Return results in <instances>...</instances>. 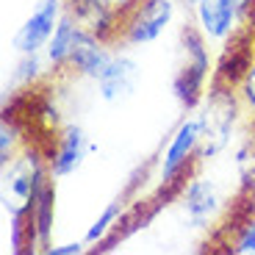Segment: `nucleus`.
<instances>
[{"label": "nucleus", "instance_id": "nucleus-16", "mask_svg": "<svg viewBox=\"0 0 255 255\" xmlns=\"http://www.w3.org/2000/svg\"><path fill=\"white\" fill-rule=\"evenodd\" d=\"M122 217H125V203L122 200H114V203H109L106 208L100 211V217L95 219V222L89 225V230H86V236H83V242L89 244L92 250H97L106 239L114 233L117 228H120Z\"/></svg>", "mask_w": 255, "mask_h": 255}, {"label": "nucleus", "instance_id": "nucleus-6", "mask_svg": "<svg viewBox=\"0 0 255 255\" xmlns=\"http://www.w3.org/2000/svg\"><path fill=\"white\" fill-rule=\"evenodd\" d=\"M178 203L183 208L191 228H211V225L217 222V217L225 211L219 186L208 178H200L197 172L191 175L186 180V186L180 189Z\"/></svg>", "mask_w": 255, "mask_h": 255}, {"label": "nucleus", "instance_id": "nucleus-9", "mask_svg": "<svg viewBox=\"0 0 255 255\" xmlns=\"http://www.w3.org/2000/svg\"><path fill=\"white\" fill-rule=\"evenodd\" d=\"M92 153V139L81 125H67L61 133L53 139V147L47 153V166L56 180H64L75 175L83 166V161Z\"/></svg>", "mask_w": 255, "mask_h": 255}, {"label": "nucleus", "instance_id": "nucleus-4", "mask_svg": "<svg viewBox=\"0 0 255 255\" xmlns=\"http://www.w3.org/2000/svg\"><path fill=\"white\" fill-rule=\"evenodd\" d=\"M178 0H130L122 6V22H120V42L122 47H141L150 45L175 19Z\"/></svg>", "mask_w": 255, "mask_h": 255}, {"label": "nucleus", "instance_id": "nucleus-11", "mask_svg": "<svg viewBox=\"0 0 255 255\" xmlns=\"http://www.w3.org/2000/svg\"><path fill=\"white\" fill-rule=\"evenodd\" d=\"M191 19L208 36V42H228L242 28V8L236 0H197Z\"/></svg>", "mask_w": 255, "mask_h": 255}, {"label": "nucleus", "instance_id": "nucleus-22", "mask_svg": "<svg viewBox=\"0 0 255 255\" xmlns=\"http://www.w3.org/2000/svg\"><path fill=\"white\" fill-rule=\"evenodd\" d=\"M178 3H183V6L189 8V11H191V8H194V6H197V0H178Z\"/></svg>", "mask_w": 255, "mask_h": 255}, {"label": "nucleus", "instance_id": "nucleus-8", "mask_svg": "<svg viewBox=\"0 0 255 255\" xmlns=\"http://www.w3.org/2000/svg\"><path fill=\"white\" fill-rule=\"evenodd\" d=\"M61 14H64L61 0H42L31 11V17L19 25V31L14 33V50L19 56H36V53H42L47 47V42H50Z\"/></svg>", "mask_w": 255, "mask_h": 255}, {"label": "nucleus", "instance_id": "nucleus-7", "mask_svg": "<svg viewBox=\"0 0 255 255\" xmlns=\"http://www.w3.org/2000/svg\"><path fill=\"white\" fill-rule=\"evenodd\" d=\"M253 58H255V33L242 25L228 42H225L219 58L214 61V78H211V83L239 89V83L244 81Z\"/></svg>", "mask_w": 255, "mask_h": 255}, {"label": "nucleus", "instance_id": "nucleus-19", "mask_svg": "<svg viewBox=\"0 0 255 255\" xmlns=\"http://www.w3.org/2000/svg\"><path fill=\"white\" fill-rule=\"evenodd\" d=\"M239 97H242L244 109H250L255 114V58H253V64H250L244 81L239 83Z\"/></svg>", "mask_w": 255, "mask_h": 255}, {"label": "nucleus", "instance_id": "nucleus-14", "mask_svg": "<svg viewBox=\"0 0 255 255\" xmlns=\"http://www.w3.org/2000/svg\"><path fill=\"white\" fill-rule=\"evenodd\" d=\"M81 31H83V25L64 8L56 31H53L50 42H47V47H45V61H47L50 70H67V64H70V56H72V50H75V45H78Z\"/></svg>", "mask_w": 255, "mask_h": 255}, {"label": "nucleus", "instance_id": "nucleus-10", "mask_svg": "<svg viewBox=\"0 0 255 255\" xmlns=\"http://www.w3.org/2000/svg\"><path fill=\"white\" fill-rule=\"evenodd\" d=\"M139 61L128 53H111L109 64L103 67V72L95 78L97 83V95L103 97L106 103H122L128 97H133L136 86H139Z\"/></svg>", "mask_w": 255, "mask_h": 255}, {"label": "nucleus", "instance_id": "nucleus-23", "mask_svg": "<svg viewBox=\"0 0 255 255\" xmlns=\"http://www.w3.org/2000/svg\"><path fill=\"white\" fill-rule=\"evenodd\" d=\"M250 3H253V0H236V6H239V8H242V14H244V8H247V6H250Z\"/></svg>", "mask_w": 255, "mask_h": 255}, {"label": "nucleus", "instance_id": "nucleus-3", "mask_svg": "<svg viewBox=\"0 0 255 255\" xmlns=\"http://www.w3.org/2000/svg\"><path fill=\"white\" fill-rule=\"evenodd\" d=\"M242 106L244 103L239 97V89L211 83L208 95H205V100L197 109L200 130H203V141H200V158L203 161L225 153V147L230 144V139L236 133Z\"/></svg>", "mask_w": 255, "mask_h": 255}, {"label": "nucleus", "instance_id": "nucleus-15", "mask_svg": "<svg viewBox=\"0 0 255 255\" xmlns=\"http://www.w3.org/2000/svg\"><path fill=\"white\" fill-rule=\"evenodd\" d=\"M31 217L33 233H36V244L45 253L50 247V236H53V219H56V178H50L45 183V189L39 191V197L33 200V205L28 208Z\"/></svg>", "mask_w": 255, "mask_h": 255}, {"label": "nucleus", "instance_id": "nucleus-2", "mask_svg": "<svg viewBox=\"0 0 255 255\" xmlns=\"http://www.w3.org/2000/svg\"><path fill=\"white\" fill-rule=\"evenodd\" d=\"M200 141H203V130H200L197 114L186 117L178 125V130L172 133L169 144H166L164 155H161V169H158V194L153 203L166 205L164 200H172L180 194V189L186 186V180L194 175L200 158Z\"/></svg>", "mask_w": 255, "mask_h": 255}, {"label": "nucleus", "instance_id": "nucleus-18", "mask_svg": "<svg viewBox=\"0 0 255 255\" xmlns=\"http://www.w3.org/2000/svg\"><path fill=\"white\" fill-rule=\"evenodd\" d=\"M230 253H236V255H255V217H250L247 222L236 230L233 244H230Z\"/></svg>", "mask_w": 255, "mask_h": 255}, {"label": "nucleus", "instance_id": "nucleus-21", "mask_svg": "<svg viewBox=\"0 0 255 255\" xmlns=\"http://www.w3.org/2000/svg\"><path fill=\"white\" fill-rule=\"evenodd\" d=\"M83 247H86V242H70V244H50V247L45 250L47 255H78L83 253Z\"/></svg>", "mask_w": 255, "mask_h": 255}, {"label": "nucleus", "instance_id": "nucleus-13", "mask_svg": "<svg viewBox=\"0 0 255 255\" xmlns=\"http://www.w3.org/2000/svg\"><path fill=\"white\" fill-rule=\"evenodd\" d=\"M111 53H114V50L109 47L106 39L95 36L92 31L83 28L81 36H78L75 50H72V56H70L67 70H70L72 75H78V78H89V81H95V78L103 72V67L109 64Z\"/></svg>", "mask_w": 255, "mask_h": 255}, {"label": "nucleus", "instance_id": "nucleus-17", "mask_svg": "<svg viewBox=\"0 0 255 255\" xmlns=\"http://www.w3.org/2000/svg\"><path fill=\"white\" fill-rule=\"evenodd\" d=\"M17 141H19V128H17V122H14V117L6 111V114H3V122H0V164L3 166L11 164L19 155Z\"/></svg>", "mask_w": 255, "mask_h": 255}, {"label": "nucleus", "instance_id": "nucleus-1", "mask_svg": "<svg viewBox=\"0 0 255 255\" xmlns=\"http://www.w3.org/2000/svg\"><path fill=\"white\" fill-rule=\"evenodd\" d=\"M180 47H183V61L172 75V95L183 111H197L211 89L214 58H211L208 36L194 25V19L180 28Z\"/></svg>", "mask_w": 255, "mask_h": 255}, {"label": "nucleus", "instance_id": "nucleus-20", "mask_svg": "<svg viewBox=\"0 0 255 255\" xmlns=\"http://www.w3.org/2000/svg\"><path fill=\"white\" fill-rule=\"evenodd\" d=\"M39 70H42L39 53H36V56H22V61H19V67H17V78L22 83H33L39 78Z\"/></svg>", "mask_w": 255, "mask_h": 255}, {"label": "nucleus", "instance_id": "nucleus-5", "mask_svg": "<svg viewBox=\"0 0 255 255\" xmlns=\"http://www.w3.org/2000/svg\"><path fill=\"white\" fill-rule=\"evenodd\" d=\"M50 178L53 175H50V166H47V155H42L36 147L22 150L11 164L3 166L6 211L8 214H14V211H28Z\"/></svg>", "mask_w": 255, "mask_h": 255}, {"label": "nucleus", "instance_id": "nucleus-12", "mask_svg": "<svg viewBox=\"0 0 255 255\" xmlns=\"http://www.w3.org/2000/svg\"><path fill=\"white\" fill-rule=\"evenodd\" d=\"M67 11L81 22L86 31L106 42H117L122 22V6L114 0H67Z\"/></svg>", "mask_w": 255, "mask_h": 255}]
</instances>
